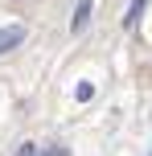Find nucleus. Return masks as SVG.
<instances>
[{"mask_svg":"<svg viewBox=\"0 0 152 156\" xmlns=\"http://www.w3.org/2000/svg\"><path fill=\"white\" fill-rule=\"evenodd\" d=\"M21 41H25V25H4V29H0V54L16 49Z\"/></svg>","mask_w":152,"mask_h":156,"instance_id":"1","label":"nucleus"},{"mask_svg":"<svg viewBox=\"0 0 152 156\" xmlns=\"http://www.w3.org/2000/svg\"><path fill=\"white\" fill-rule=\"evenodd\" d=\"M87 21H90V0H78V8H74V16H70V33H82Z\"/></svg>","mask_w":152,"mask_h":156,"instance_id":"2","label":"nucleus"},{"mask_svg":"<svg viewBox=\"0 0 152 156\" xmlns=\"http://www.w3.org/2000/svg\"><path fill=\"white\" fill-rule=\"evenodd\" d=\"M144 4H148V0H132V8H128V16H123V21L136 25V21H140V12H144Z\"/></svg>","mask_w":152,"mask_h":156,"instance_id":"3","label":"nucleus"},{"mask_svg":"<svg viewBox=\"0 0 152 156\" xmlns=\"http://www.w3.org/2000/svg\"><path fill=\"white\" fill-rule=\"evenodd\" d=\"M74 94H78V103H87L90 94H95V86H90V82H82V86H78V90H74Z\"/></svg>","mask_w":152,"mask_h":156,"instance_id":"4","label":"nucleus"},{"mask_svg":"<svg viewBox=\"0 0 152 156\" xmlns=\"http://www.w3.org/2000/svg\"><path fill=\"white\" fill-rule=\"evenodd\" d=\"M37 156H66L62 144H54V148H37Z\"/></svg>","mask_w":152,"mask_h":156,"instance_id":"5","label":"nucleus"},{"mask_svg":"<svg viewBox=\"0 0 152 156\" xmlns=\"http://www.w3.org/2000/svg\"><path fill=\"white\" fill-rule=\"evenodd\" d=\"M16 156H37V144H21V152Z\"/></svg>","mask_w":152,"mask_h":156,"instance_id":"6","label":"nucleus"}]
</instances>
